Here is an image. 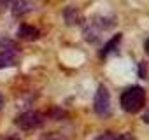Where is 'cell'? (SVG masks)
<instances>
[{
  "instance_id": "cell-8",
  "label": "cell",
  "mask_w": 149,
  "mask_h": 140,
  "mask_svg": "<svg viewBox=\"0 0 149 140\" xmlns=\"http://www.w3.org/2000/svg\"><path fill=\"white\" fill-rule=\"evenodd\" d=\"M118 138V135H114V133H102L100 137H97V140H116Z\"/></svg>"
},
{
  "instance_id": "cell-15",
  "label": "cell",
  "mask_w": 149,
  "mask_h": 140,
  "mask_svg": "<svg viewBox=\"0 0 149 140\" xmlns=\"http://www.w3.org/2000/svg\"><path fill=\"white\" fill-rule=\"evenodd\" d=\"M44 140H61V138H54V137H51V138H44Z\"/></svg>"
},
{
  "instance_id": "cell-1",
  "label": "cell",
  "mask_w": 149,
  "mask_h": 140,
  "mask_svg": "<svg viewBox=\"0 0 149 140\" xmlns=\"http://www.w3.org/2000/svg\"><path fill=\"white\" fill-rule=\"evenodd\" d=\"M144 103H146V91L140 86L128 88L121 95V107L128 114H137L144 107Z\"/></svg>"
},
{
  "instance_id": "cell-12",
  "label": "cell",
  "mask_w": 149,
  "mask_h": 140,
  "mask_svg": "<svg viewBox=\"0 0 149 140\" xmlns=\"http://www.w3.org/2000/svg\"><path fill=\"white\" fill-rule=\"evenodd\" d=\"M144 49H146V53H147V54H149V39H147V40H146V44H144Z\"/></svg>"
},
{
  "instance_id": "cell-11",
  "label": "cell",
  "mask_w": 149,
  "mask_h": 140,
  "mask_svg": "<svg viewBox=\"0 0 149 140\" xmlns=\"http://www.w3.org/2000/svg\"><path fill=\"white\" fill-rule=\"evenodd\" d=\"M142 119H144V123H147V124H149V110H147V112H144Z\"/></svg>"
},
{
  "instance_id": "cell-4",
  "label": "cell",
  "mask_w": 149,
  "mask_h": 140,
  "mask_svg": "<svg viewBox=\"0 0 149 140\" xmlns=\"http://www.w3.org/2000/svg\"><path fill=\"white\" fill-rule=\"evenodd\" d=\"M33 9L32 0H14L13 2V14L14 16H23Z\"/></svg>"
},
{
  "instance_id": "cell-9",
  "label": "cell",
  "mask_w": 149,
  "mask_h": 140,
  "mask_svg": "<svg viewBox=\"0 0 149 140\" xmlns=\"http://www.w3.org/2000/svg\"><path fill=\"white\" fill-rule=\"evenodd\" d=\"M116 140H133V135H130V133H125V135H119Z\"/></svg>"
},
{
  "instance_id": "cell-5",
  "label": "cell",
  "mask_w": 149,
  "mask_h": 140,
  "mask_svg": "<svg viewBox=\"0 0 149 140\" xmlns=\"http://www.w3.org/2000/svg\"><path fill=\"white\" fill-rule=\"evenodd\" d=\"M18 35H19L21 39L32 40V39H37L39 32H37V28H33V26H30V25H21L19 30H18Z\"/></svg>"
},
{
  "instance_id": "cell-6",
  "label": "cell",
  "mask_w": 149,
  "mask_h": 140,
  "mask_svg": "<svg viewBox=\"0 0 149 140\" xmlns=\"http://www.w3.org/2000/svg\"><path fill=\"white\" fill-rule=\"evenodd\" d=\"M77 19H79L77 9H74V7L65 9V21H67L68 25H76V23H77Z\"/></svg>"
},
{
  "instance_id": "cell-14",
  "label": "cell",
  "mask_w": 149,
  "mask_h": 140,
  "mask_svg": "<svg viewBox=\"0 0 149 140\" xmlns=\"http://www.w3.org/2000/svg\"><path fill=\"white\" fill-rule=\"evenodd\" d=\"M7 140H21V138H19V137H9Z\"/></svg>"
},
{
  "instance_id": "cell-7",
  "label": "cell",
  "mask_w": 149,
  "mask_h": 140,
  "mask_svg": "<svg viewBox=\"0 0 149 140\" xmlns=\"http://www.w3.org/2000/svg\"><path fill=\"white\" fill-rule=\"evenodd\" d=\"M119 40H121V35H119V33H118V35H114V39H112V40H111L104 49H102V53H100V54H102V58H105V56H107V53H109V51H112V49L118 46V42H119Z\"/></svg>"
},
{
  "instance_id": "cell-3",
  "label": "cell",
  "mask_w": 149,
  "mask_h": 140,
  "mask_svg": "<svg viewBox=\"0 0 149 140\" xmlns=\"http://www.w3.org/2000/svg\"><path fill=\"white\" fill-rule=\"evenodd\" d=\"M16 124H18L21 130H35V128H39V126L42 124V117H40L37 112H33V110L23 112V114L16 119Z\"/></svg>"
},
{
  "instance_id": "cell-13",
  "label": "cell",
  "mask_w": 149,
  "mask_h": 140,
  "mask_svg": "<svg viewBox=\"0 0 149 140\" xmlns=\"http://www.w3.org/2000/svg\"><path fill=\"white\" fill-rule=\"evenodd\" d=\"M2 109H4V98L0 96V110H2Z\"/></svg>"
},
{
  "instance_id": "cell-10",
  "label": "cell",
  "mask_w": 149,
  "mask_h": 140,
  "mask_svg": "<svg viewBox=\"0 0 149 140\" xmlns=\"http://www.w3.org/2000/svg\"><path fill=\"white\" fill-rule=\"evenodd\" d=\"M144 68H146V63H140V77H146V72H144Z\"/></svg>"
},
{
  "instance_id": "cell-2",
  "label": "cell",
  "mask_w": 149,
  "mask_h": 140,
  "mask_svg": "<svg viewBox=\"0 0 149 140\" xmlns=\"http://www.w3.org/2000/svg\"><path fill=\"white\" fill-rule=\"evenodd\" d=\"M95 112L100 117H109L112 114V105H111V95L105 86H98L95 93V102H93Z\"/></svg>"
}]
</instances>
